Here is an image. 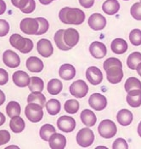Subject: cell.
<instances>
[{
  "mask_svg": "<svg viewBox=\"0 0 141 149\" xmlns=\"http://www.w3.org/2000/svg\"><path fill=\"white\" fill-rule=\"evenodd\" d=\"M89 52L92 56L96 59H102L107 54L106 46L99 41H94L89 46Z\"/></svg>",
  "mask_w": 141,
  "mask_h": 149,
  "instance_id": "15",
  "label": "cell"
},
{
  "mask_svg": "<svg viewBox=\"0 0 141 149\" xmlns=\"http://www.w3.org/2000/svg\"><path fill=\"white\" fill-rule=\"evenodd\" d=\"M5 99H6V98H5V95H4V93L0 90V106H2L3 104L4 103Z\"/></svg>",
  "mask_w": 141,
  "mask_h": 149,
  "instance_id": "48",
  "label": "cell"
},
{
  "mask_svg": "<svg viewBox=\"0 0 141 149\" xmlns=\"http://www.w3.org/2000/svg\"><path fill=\"white\" fill-rule=\"evenodd\" d=\"M6 10V3L3 0H0V15H3Z\"/></svg>",
  "mask_w": 141,
  "mask_h": 149,
  "instance_id": "47",
  "label": "cell"
},
{
  "mask_svg": "<svg viewBox=\"0 0 141 149\" xmlns=\"http://www.w3.org/2000/svg\"><path fill=\"white\" fill-rule=\"evenodd\" d=\"M10 140V134L8 130H0V146L8 143Z\"/></svg>",
  "mask_w": 141,
  "mask_h": 149,
  "instance_id": "42",
  "label": "cell"
},
{
  "mask_svg": "<svg viewBox=\"0 0 141 149\" xmlns=\"http://www.w3.org/2000/svg\"><path fill=\"white\" fill-rule=\"evenodd\" d=\"M9 81V74L3 68H0V85H4Z\"/></svg>",
  "mask_w": 141,
  "mask_h": 149,
  "instance_id": "44",
  "label": "cell"
},
{
  "mask_svg": "<svg viewBox=\"0 0 141 149\" xmlns=\"http://www.w3.org/2000/svg\"><path fill=\"white\" fill-rule=\"evenodd\" d=\"M20 27L25 34L35 35L38 31L39 24L37 18H24L20 23Z\"/></svg>",
  "mask_w": 141,
  "mask_h": 149,
  "instance_id": "8",
  "label": "cell"
},
{
  "mask_svg": "<svg viewBox=\"0 0 141 149\" xmlns=\"http://www.w3.org/2000/svg\"><path fill=\"white\" fill-rule=\"evenodd\" d=\"M27 102L28 103H31V102L37 103L44 107V106L45 105V102H46V98H45L44 95L42 94L41 92H32L28 95Z\"/></svg>",
  "mask_w": 141,
  "mask_h": 149,
  "instance_id": "32",
  "label": "cell"
},
{
  "mask_svg": "<svg viewBox=\"0 0 141 149\" xmlns=\"http://www.w3.org/2000/svg\"><path fill=\"white\" fill-rule=\"evenodd\" d=\"M63 88L62 82L57 79H53L48 84V92L52 95H56L59 94Z\"/></svg>",
  "mask_w": 141,
  "mask_h": 149,
  "instance_id": "28",
  "label": "cell"
},
{
  "mask_svg": "<svg viewBox=\"0 0 141 149\" xmlns=\"http://www.w3.org/2000/svg\"><path fill=\"white\" fill-rule=\"evenodd\" d=\"M54 0H39V2L42 3V4H44V5H48V4H49L50 3H52Z\"/></svg>",
  "mask_w": 141,
  "mask_h": 149,
  "instance_id": "50",
  "label": "cell"
},
{
  "mask_svg": "<svg viewBox=\"0 0 141 149\" xmlns=\"http://www.w3.org/2000/svg\"><path fill=\"white\" fill-rule=\"evenodd\" d=\"M79 3L85 9L91 8L94 3V0H79Z\"/></svg>",
  "mask_w": 141,
  "mask_h": 149,
  "instance_id": "46",
  "label": "cell"
},
{
  "mask_svg": "<svg viewBox=\"0 0 141 149\" xmlns=\"http://www.w3.org/2000/svg\"><path fill=\"white\" fill-rule=\"evenodd\" d=\"M120 10V3L118 0H106L102 5V10L109 15L117 14Z\"/></svg>",
  "mask_w": 141,
  "mask_h": 149,
  "instance_id": "23",
  "label": "cell"
},
{
  "mask_svg": "<svg viewBox=\"0 0 141 149\" xmlns=\"http://www.w3.org/2000/svg\"><path fill=\"white\" fill-rule=\"evenodd\" d=\"M59 75L64 80H70L76 76V69L70 64H64L59 68Z\"/></svg>",
  "mask_w": 141,
  "mask_h": 149,
  "instance_id": "21",
  "label": "cell"
},
{
  "mask_svg": "<svg viewBox=\"0 0 141 149\" xmlns=\"http://www.w3.org/2000/svg\"><path fill=\"white\" fill-rule=\"evenodd\" d=\"M124 1H128V0H124Z\"/></svg>",
  "mask_w": 141,
  "mask_h": 149,
  "instance_id": "55",
  "label": "cell"
},
{
  "mask_svg": "<svg viewBox=\"0 0 141 149\" xmlns=\"http://www.w3.org/2000/svg\"><path fill=\"white\" fill-rule=\"evenodd\" d=\"M88 104L96 111H102L107 106V99L105 95L100 93H94L90 95L88 99Z\"/></svg>",
  "mask_w": 141,
  "mask_h": 149,
  "instance_id": "9",
  "label": "cell"
},
{
  "mask_svg": "<svg viewBox=\"0 0 141 149\" xmlns=\"http://www.w3.org/2000/svg\"><path fill=\"white\" fill-rule=\"evenodd\" d=\"M35 8H36V3H35V0H29V2H28V3H27V5L23 8V9H21V10L22 13L24 14H30V13H32V12H33L35 10Z\"/></svg>",
  "mask_w": 141,
  "mask_h": 149,
  "instance_id": "43",
  "label": "cell"
},
{
  "mask_svg": "<svg viewBox=\"0 0 141 149\" xmlns=\"http://www.w3.org/2000/svg\"><path fill=\"white\" fill-rule=\"evenodd\" d=\"M112 148L113 149H128L129 148V145L128 142L125 139L123 138H118L112 145Z\"/></svg>",
  "mask_w": 141,
  "mask_h": 149,
  "instance_id": "40",
  "label": "cell"
},
{
  "mask_svg": "<svg viewBox=\"0 0 141 149\" xmlns=\"http://www.w3.org/2000/svg\"><path fill=\"white\" fill-rule=\"evenodd\" d=\"M56 132V130L55 128L52 125H44L43 126L41 127L40 129V131H39V135H40V137L42 138L44 141H48L50 136L55 134Z\"/></svg>",
  "mask_w": 141,
  "mask_h": 149,
  "instance_id": "31",
  "label": "cell"
},
{
  "mask_svg": "<svg viewBox=\"0 0 141 149\" xmlns=\"http://www.w3.org/2000/svg\"><path fill=\"white\" fill-rule=\"evenodd\" d=\"M63 38H64V41H65L66 45L69 46L70 48H73L74 46L77 45L80 37H79L78 32L76 29L68 28V29L65 30Z\"/></svg>",
  "mask_w": 141,
  "mask_h": 149,
  "instance_id": "16",
  "label": "cell"
},
{
  "mask_svg": "<svg viewBox=\"0 0 141 149\" xmlns=\"http://www.w3.org/2000/svg\"><path fill=\"white\" fill-rule=\"evenodd\" d=\"M13 82L14 84L21 88H24L28 86L29 82H30V77L29 75L24 72V71H16L13 74Z\"/></svg>",
  "mask_w": 141,
  "mask_h": 149,
  "instance_id": "18",
  "label": "cell"
},
{
  "mask_svg": "<svg viewBox=\"0 0 141 149\" xmlns=\"http://www.w3.org/2000/svg\"><path fill=\"white\" fill-rule=\"evenodd\" d=\"M25 114L32 123H37L41 121L44 117L43 107L33 102L28 103L25 108Z\"/></svg>",
  "mask_w": 141,
  "mask_h": 149,
  "instance_id": "4",
  "label": "cell"
},
{
  "mask_svg": "<svg viewBox=\"0 0 141 149\" xmlns=\"http://www.w3.org/2000/svg\"><path fill=\"white\" fill-rule=\"evenodd\" d=\"M45 106L48 114H50L51 116L57 115L60 112L61 105L59 101L56 99H50Z\"/></svg>",
  "mask_w": 141,
  "mask_h": 149,
  "instance_id": "30",
  "label": "cell"
},
{
  "mask_svg": "<svg viewBox=\"0 0 141 149\" xmlns=\"http://www.w3.org/2000/svg\"><path fill=\"white\" fill-rule=\"evenodd\" d=\"M118 123L122 126H128L133 121V113L128 109H121L117 115Z\"/></svg>",
  "mask_w": 141,
  "mask_h": 149,
  "instance_id": "25",
  "label": "cell"
},
{
  "mask_svg": "<svg viewBox=\"0 0 141 149\" xmlns=\"http://www.w3.org/2000/svg\"><path fill=\"white\" fill-rule=\"evenodd\" d=\"M138 134H139V136L141 137V121L139 124V126H138Z\"/></svg>",
  "mask_w": 141,
  "mask_h": 149,
  "instance_id": "52",
  "label": "cell"
},
{
  "mask_svg": "<svg viewBox=\"0 0 141 149\" xmlns=\"http://www.w3.org/2000/svg\"><path fill=\"white\" fill-rule=\"evenodd\" d=\"M18 148V147H15V146H10V147H8L7 148Z\"/></svg>",
  "mask_w": 141,
  "mask_h": 149,
  "instance_id": "53",
  "label": "cell"
},
{
  "mask_svg": "<svg viewBox=\"0 0 141 149\" xmlns=\"http://www.w3.org/2000/svg\"><path fill=\"white\" fill-rule=\"evenodd\" d=\"M57 126L61 131H64L66 133L71 132L76 128V121L75 119L70 116H61L57 120Z\"/></svg>",
  "mask_w": 141,
  "mask_h": 149,
  "instance_id": "11",
  "label": "cell"
},
{
  "mask_svg": "<svg viewBox=\"0 0 141 149\" xmlns=\"http://www.w3.org/2000/svg\"><path fill=\"white\" fill-rule=\"evenodd\" d=\"M127 102L132 107H139L141 106V90H133L128 92Z\"/></svg>",
  "mask_w": 141,
  "mask_h": 149,
  "instance_id": "22",
  "label": "cell"
},
{
  "mask_svg": "<svg viewBox=\"0 0 141 149\" xmlns=\"http://www.w3.org/2000/svg\"><path fill=\"white\" fill-rule=\"evenodd\" d=\"M103 68L106 72L107 80L111 84H118L123 78L122 63V61L115 57L108 58L103 64Z\"/></svg>",
  "mask_w": 141,
  "mask_h": 149,
  "instance_id": "1",
  "label": "cell"
},
{
  "mask_svg": "<svg viewBox=\"0 0 141 149\" xmlns=\"http://www.w3.org/2000/svg\"><path fill=\"white\" fill-rule=\"evenodd\" d=\"M3 61L10 68H16L21 64L20 56L10 49L5 50L3 54Z\"/></svg>",
  "mask_w": 141,
  "mask_h": 149,
  "instance_id": "10",
  "label": "cell"
},
{
  "mask_svg": "<svg viewBox=\"0 0 141 149\" xmlns=\"http://www.w3.org/2000/svg\"><path fill=\"white\" fill-rule=\"evenodd\" d=\"M124 88L127 92L133 91V90H141L140 80H139L135 77H130L125 82Z\"/></svg>",
  "mask_w": 141,
  "mask_h": 149,
  "instance_id": "35",
  "label": "cell"
},
{
  "mask_svg": "<svg viewBox=\"0 0 141 149\" xmlns=\"http://www.w3.org/2000/svg\"><path fill=\"white\" fill-rule=\"evenodd\" d=\"M128 48H129L128 43L126 42V40L122 38H115L111 44V51L117 55L124 54L128 50Z\"/></svg>",
  "mask_w": 141,
  "mask_h": 149,
  "instance_id": "20",
  "label": "cell"
},
{
  "mask_svg": "<svg viewBox=\"0 0 141 149\" xmlns=\"http://www.w3.org/2000/svg\"><path fill=\"white\" fill-rule=\"evenodd\" d=\"M49 147L52 149H63L66 145V138L62 134L55 133L53 134L48 140Z\"/></svg>",
  "mask_w": 141,
  "mask_h": 149,
  "instance_id": "17",
  "label": "cell"
},
{
  "mask_svg": "<svg viewBox=\"0 0 141 149\" xmlns=\"http://www.w3.org/2000/svg\"><path fill=\"white\" fill-rule=\"evenodd\" d=\"M10 43L12 47L18 49L22 54H27L33 49V42L26 38H23L20 34L15 33L10 38Z\"/></svg>",
  "mask_w": 141,
  "mask_h": 149,
  "instance_id": "3",
  "label": "cell"
},
{
  "mask_svg": "<svg viewBox=\"0 0 141 149\" xmlns=\"http://www.w3.org/2000/svg\"><path fill=\"white\" fill-rule=\"evenodd\" d=\"M37 50L39 55H41L44 57L48 58L52 56L54 52V48L48 39L42 38L37 44Z\"/></svg>",
  "mask_w": 141,
  "mask_h": 149,
  "instance_id": "13",
  "label": "cell"
},
{
  "mask_svg": "<svg viewBox=\"0 0 141 149\" xmlns=\"http://www.w3.org/2000/svg\"><path fill=\"white\" fill-rule=\"evenodd\" d=\"M64 32H65V30H63V29L58 30L55 34L54 39H55V45L57 46V48H59L61 50L67 51V50H70L71 48L66 45L65 41H64V38H63Z\"/></svg>",
  "mask_w": 141,
  "mask_h": 149,
  "instance_id": "29",
  "label": "cell"
},
{
  "mask_svg": "<svg viewBox=\"0 0 141 149\" xmlns=\"http://www.w3.org/2000/svg\"><path fill=\"white\" fill-rule=\"evenodd\" d=\"M98 131L101 137L110 139L116 136L118 132V128L113 121L110 119H105L100 123L98 127Z\"/></svg>",
  "mask_w": 141,
  "mask_h": 149,
  "instance_id": "5",
  "label": "cell"
},
{
  "mask_svg": "<svg viewBox=\"0 0 141 149\" xmlns=\"http://www.w3.org/2000/svg\"><path fill=\"white\" fill-rule=\"evenodd\" d=\"M26 68L32 72H40L44 69V62L41 59L36 56H31L26 60Z\"/></svg>",
  "mask_w": 141,
  "mask_h": 149,
  "instance_id": "19",
  "label": "cell"
},
{
  "mask_svg": "<svg viewBox=\"0 0 141 149\" xmlns=\"http://www.w3.org/2000/svg\"><path fill=\"white\" fill-rule=\"evenodd\" d=\"M86 78L91 84L98 85L103 80V73L100 68L90 67L86 71Z\"/></svg>",
  "mask_w": 141,
  "mask_h": 149,
  "instance_id": "14",
  "label": "cell"
},
{
  "mask_svg": "<svg viewBox=\"0 0 141 149\" xmlns=\"http://www.w3.org/2000/svg\"><path fill=\"white\" fill-rule=\"evenodd\" d=\"M70 95L76 98H83L88 92V86L83 80H77L70 84L69 88Z\"/></svg>",
  "mask_w": 141,
  "mask_h": 149,
  "instance_id": "7",
  "label": "cell"
},
{
  "mask_svg": "<svg viewBox=\"0 0 141 149\" xmlns=\"http://www.w3.org/2000/svg\"><path fill=\"white\" fill-rule=\"evenodd\" d=\"M94 141V134L89 128L81 129L77 134V142L82 148H88L93 144Z\"/></svg>",
  "mask_w": 141,
  "mask_h": 149,
  "instance_id": "6",
  "label": "cell"
},
{
  "mask_svg": "<svg viewBox=\"0 0 141 149\" xmlns=\"http://www.w3.org/2000/svg\"><path fill=\"white\" fill-rule=\"evenodd\" d=\"M64 108H65L66 113H68L70 114H75L79 110V102L77 100H75V99L67 100L65 102Z\"/></svg>",
  "mask_w": 141,
  "mask_h": 149,
  "instance_id": "36",
  "label": "cell"
},
{
  "mask_svg": "<svg viewBox=\"0 0 141 149\" xmlns=\"http://www.w3.org/2000/svg\"><path fill=\"white\" fill-rule=\"evenodd\" d=\"M10 32V24L7 21L0 19V37H4Z\"/></svg>",
  "mask_w": 141,
  "mask_h": 149,
  "instance_id": "41",
  "label": "cell"
},
{
  "mask_svg": "<svg viewBox=\"0 0 141 149\" xmlns=\"http://www.w3.org/2000/svg\"><path fill=\"white\" fill-rule=\"evenodd\" d=\"M97 148H107L106 147H97Z\"/></svg>",
  "mask_w": 141,
  "mask_h": 149,
  "instance_id": "54",
  "label": "cell"
},
{
  "mask_svg": "<svg viewBox=\"0 0 141 149\" xmlns=\"http://www.w3.org/2000/svg\"><path fill=\"white\" fill-rule=\"evenodd\" d=\"M130 14L136 21H141V2L135 3L130 9Z\"/></svg>",
  "mask_w": 141,
  "mask_h": 149,
  "instance_id": "39",
  "label": "cell"
},
{
  "mask_svg": "<svg viewBox=\"0 0 141 149\" xmlns=\"http://www.w3.org/2000/svg\"><path fill=\"white\" fill-rule=\"evenodd\" d=\"M140 1H141V0H140Z\"/></svg>",
  "mask_w": 141,
  "mask_h": 149,
  "instance_id": "56",
  "label": "cell"
},
{
  "mask_svg": "<svg viewBox=\"0 0 141 149\" xmlns=\"http://www.w3.org/2000/svg\"><path fill=\"white\" fill-rule=\"evenodd\" d=\"M28 88L32 92H42L44 88V83L39 77H31Z\"/></svg>",
  "mask_w": 141,
  "mask_h": 149,
  "instance_id": "27",
  "label": "cell"
},
{
  "mask_svg": "<svg viewBox=\"0 0 141 149\" xmlns=\"http://www.w3.org/2000/svg\"><path fill=\"white\" fill-rule=\"evenodd\" d=\"M88 26L94 31H100L106 26V19L100 13L92 14L88 19Z\"/></svg>",
  "mask_w": 141,
  "mask_h": 149,
  "instance_id": "12",
  "label": "cell"
},
{
  "mask_svg": "<svg viewBox=\"0 0 141 149\" xmlns=\"http://www.w3.org/2000/svg\"><path fill=\"white\" fill-rule=\"evenodd\" d=\"M37 20L38 24H39V28H38V31L37 33V35H42L46 33L48 30V27H49L48 22L44 17H37Z\"/></svg>",
  "mask_w": 141,
  "mask_h": 149,
  "instance_id": "38",
  "label": "cell"
},
{
  "mask_svg": "<svg viewBox=\"0 0 141 149\" xmlns=\"http://www.w3.org/2000/svg\"><path fill=\"white\" fill-rule=\"evenodd\" d=\"M136 70H137V72H138V74L140 75L141 77V62L137 66V68H136Z\"/></svg>",
  "mask_w": 141,
  "mask_h": 149,
  "instance_id": "51",
  "label": "cell"
},
{
  "mask_svg": "<svg viewBox=\"0 0 141 149\" xmlns=\"http://www.w3.org/2000/svg\"><path fill=\"white\" fill-rule=\"evenodd\" d=\"M28 2H29V0H11L12 4L20 10L25 8L27 5Z\"/></svg>",
  "mask_w": 141,
  "mask_h": 149,
  "instance_id": "45",
  "label": "cell"
},
{
  "mask_svg": "<svg viewBox=\"0 0 141 149\" xmlns=\"http://www.w3.org/2000/svg\"><path fill=\"white\" fill-rule=\"evenodd\" d=\"M141 62V53L140 52H133L130 54L127 60V65L130 69L135 70L137 66Z\"/></svg>",
  "mask_w": 141,
  "mask_h": 149,
  "instance_id": "34",
  "label": "cell"
},
{
  "mask_svg": "<svg viewBox=\"0 0 141 149\" xmlns=\"http://www.w3.org/2000/svg\"><path fill=\"white\" fill-rule=\"evenodd\" d=\"M61 22L67 25H81L85 20V14L77 8L64 7L59 13Z\"/></svg>",
  "mask_w": 141,
  "mask_h": 149,
  "instance_id": "2",
  "label": "cell"
},
{
  "mask_svg": "<svg viewBox=\"0 0 141 149\" xmlns=\"http://www.w3.org/2000/svg\"><path fill=\"white\" fill-rule=\"evenodd\" d=\"M25 122H24L23 118L19 116H15L11 118V120L10 122V130L14 133H21L25 129Z\"/></svg>",
  "mask_w": 141,
  "mask_h": 149,
  "instance_id": "26",
  "label": "cell"
},
{
  "mask_svg": "<svg viewBox=\"0 0 141 149\" xmlns=\"http://www.w3.org/2000/svg\"><path fill=\"white\" fill-rule=\"evenodd\" d=\"M5 120H6L5 116L3 115V113H1V112H0V126H1V125H3L5 123Z\"/></svg>",
  "mask_w": 141,
  "mask_h": 149,
  "instance_id": "49",
  "label": "cell"
},
{
  "mask_svg": "<svg viewBox=\"0 0 141 149\" xmlns=\"http://www.w3.org/2000/svg\"><path fill=\"white\" fill-rule=\"evenodd\" d=\"M21 108L20 104L15 101L10 102L6 107V113L10 118H13L15 116H19L21 114Z\"/></svg>",
  "mask_w": 141,
  "mask_h": 149,
  "instance_id": "33",
  "label": "cell"
},
{
  "mask_svg": "<svg viewBox=\"0 0 141 149\" xmlns=\"http://www.w3.org/2000/svg\"><path fill=\"white\" fill-rule=\"evenodd\" d=\"M129 40L131 44L134 46H140L141 45V30L133 29L129 34Z\"/></svg>",
  "mask_w": 141,
  "mask_h": 149,
  "instance_id": "37",
  "label": "cell"
},
{
  "mask_svg": "<svg viewBox=\"0 0 141 149\" xmlns=\"http://www.w3.org/2000/svg\"><path fill=\"white\" fill-rule=\"evenodd\" d=\"M80 117L82 123L88 127L94 126L97 122L96 115L94 114V112H92L89 109H84L81 113Z\"/></svg>",
  "mask_w": 141,
  "mask_h": 149,
  "instance_id": "24",
  "label": "cell"
}]
</instances>
